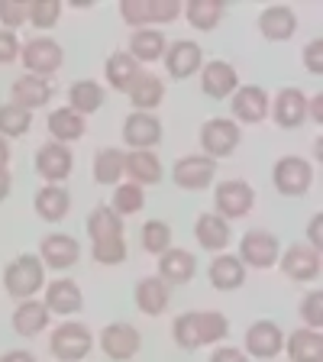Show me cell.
Returning <instances> with one entry per match:
<instances>
[{
	"instance_id": "cell-1",
	"label": "cell",
	"mask_w": 323,
	"mask_h": 362,
	"mask_svg": "<svg viewBox=\"0 0 323 362\" xmlns=\"http://www.w3.org/2000/svg\"><path fill=\"white\" fill-rule=\"evenodd\" d=\"M88 236L94 243V262L117 265L127 259V240H123V217L110 207H94L88 217Z\"/></svg>"
},
{
	"instance_id": "cell-2",
	"label": "cell",
	"mask_w": 323,
	"mask_h": 362,
	"mask_svg": "<svg viewBox=\"0 0 323 362\" xmlns=\"http://www.w3.org/2000/svg\"><path fill=\"white\" fill-rule=\"evenodd\" d=\"M175 343L181 349H201L220 343L230 333V320H226L220 310H191V314H181L172 327Z\"/></svg>"
},
{
	"instance_id": "cell-3",
	"label": "cell",
	"mask_w": 323,
	"mask_h": 362,
	"mask_svg": "<svg viewBox=\"0 0 323 362\" xmlns=\"http://www.w3.org/2000/svg\"><path fill=\"white\" fill-rule=\"evenodd\" d=\"M45 285V265L39 256H33V252H23L20 259H13V262L7 265V272H4V288H7L13 298H20V301H30L36 291H42Z\"/></svg>"
},
{
	"instance_id": "cell-4",
	"label": "cell",
	"mask_w": 323,
	"mask_h": 362,
	"mask_svg": "<svg viewBox=\"0 0 323 362\" xmlns=\"http://www.w3.org/2000/svg\"><path fill=\"white\" fill-rule=\"evenodd\" d=\"M120 16L133 30H152L158 23H175L181 16L178 0H123Z\"/></svg>"
},
{
	"instance_id": "cell-5",
	"label": "cell",
	"mask_w": 323,
	"mask_h": 362,
	"mask_svg": "<svg viewBox=\"0 0 323 362\" xmlns=\"http://www.w3.org/2000/svg\"><path fill=\"white\" fill-rule=\"evenodd\" d=\"M49 349H52V356L59 362H81L94 349V333L84 324H78V320H65V324H59L52 330Z\"/></svg>"
},
{
	"instance_id": "cell-6",
	"label": "cell",
	"mask_w": 323,
	"mask_h": 362,
	"mask_svg": "<svg viewBox=\"0 0 323 362\" xmlns=\"http://www.w3.org/2000/svg\"><path fill=\"white\" fill-rule=\"evenodd\" d=\"M271 181H275V188L278 194L285 197H301L310 191V181H314V168H310L307 158L301 156H285L275 162L271 168Z\"/></svg>"
},
{
	"instance_id": "cell-7",
	"label": "cell",
	"mask_w": 323,
	"mask_h": 362,
	"mask_svg": "<svg viewBox=\"0 0 323 362\" xmlns=\"http://www.w3.org/2000/svg\"><path fill=\"white\" fill-rule=\"evenodd\" d=\"M20 59L26 65L30 75H39V78H49L55 75L65 62V52H61V45L49 36H39V39H30V42L20 49Z\"/></svg>"
},
{
	"instance_id": "cell-8",
	"label": "cell",
	"mask_w": 323,
	"mask_h": 362,
	"mask_svg": "<svg viewBox=\"0 0 323 362\" xmlns=\"http://www.w3.org/2000/svg\"><path fill=\"white\" fill-rule=\"evenodd\" d=\"M242 133H240V123L236 120H226V117H213L201 127V146H204V156H211L213 162L230 152H236L240 146Z\"/></svg>"
},
{
	"instance_id": "cell-9",
	"label": "cell",
	"mask_w": 323,
	"mask_h": 362,
	"mask_svg": "<svg viewBox=\"0 0 323 362\" xmlns=\"http://www.w3.org/2000/svg\"><path fill=\"white\" fill-rule=\"evenodd\" d=\"M213 204H217V217H223L226 223H230V220H240L252 211L256 191L240 178L223 181V185H217V191H213Z\"/></svg>"
},
{
	"instance_id": "cell-10",
	"label": "cell",
	"mask_w": 323,
	"mask_h": 362,
	"mask_svg": "<svg viewBox=\"0 0 323 362\" xmlns=\"http://www.w3.org/2000/svg\"><path fill=\"white\" fill-rule=\"evenodd\" d=\"M139 346H143V337H139V330H136L133 324L117 320V324H107L104 330H100V349H104V356H110L113 362L133 359V356L139 353Z\"/></svg>"
},
{
	"instance_id": "cell-11",
	"label": "cell",
	"mask_w": 323,
	"mask_h": 362,
	"mask_svg": "<svg viewBox=\"0 0 323 362\" xmlns=\"http://www.w3.org/2000/svg\"><path fill=\"white\" fill-rule=\"evenodd\" d=\"M217 175V162L211 156H184L175 162L172 178L184 191H204Z\"/></svg>"
},
{
	"instance_id": "cell-12",
	"label": "cell",
	"mask_w": 323,
	"mask_h": 362,
	"mask_svg": "<svg viewBox=\"0 0 323 362\" xmlns=\"http://www.w3.org/2000/svg\"><path fill=\"white\" fill-rule=\"evenodd\" d=\"M240 262L252 269H271L278 262V240L269 230H249L240 240Z\"/></svg>"
},
{
	"instance_id": "cell-13",
	"label": "cell",
	"mask_w": 323,
	"mask_h": 362,
	"mask_svg": "<svg viewBox=\"0 0 323 362\" xmlns=\"http://www.w3.org/2000/svg\"><path fill=\"white\" fill-rule=\"evenodd\" d=\"M165 71L175 78V81H184V78L197 75L204 65V49L191 39H178V42L165 45Z\"/></svg>"
},
{
	"instance_id": "cell-14",
	"label": "cell",
	"mask_w": 323,
	"mask_h": 362,
	"mask_svg": "<svg viewBox=\"0 0 323 362\" xmlns=\"http://www.w3.org/2000/svg\"><path fill=\"white\" fill-rule=\"evenodd\" d=\"M281 349H285V333H281L278 324L256 320V324L246 330V349H242V353L252 356V359H275Z\"/></svg>"
},
{
	"instance_id": "cell-15",
	"label": "cell",
	"mask_w": 323,
	"mask_h": 362,
	"mask_svg": "<svg viewBox=\"0 0 323 362\" xmlns=\"http://www.w3.org/2000/svg\"><path fill=\"white\" fill-rule=\"evenodd\" d=\"M281 272L291 281H314L320 275V249L307 243H294L281 252Z\"/></svg>"
},
{
	"instance_id": "cell-16",
	"label": "cell",
	"mask_w": 323,
	"mask_h": 362,
	"mask_svg": "<svg viewBox=\"0 0 323 362\" xmlns=\"http://www.w3.org/2000/svg\"><path fill=\"white\" fill-rule=\"evenodd\" d=\"M197 272V259L191 249H165L162 256H158V279L165 281L168 288H178V285H188L194 279Z\"/></svg>"
},
{
	"instance_id": "cell-17",
	"label": "cell",
	"mask_w": 323,
	"mask_h": 362,
	"mask_svg": "<svg viewBox=\"0 0 323 362\" xmlns=\"http://www.w3.org/2000/svg\"><path fill=\"white\" fill-rule=\"evenodd\" d=\"M71 168H75V156H71V149H68V146H61V143L39 146V152H36V172L42 175L49 185L65 181L68 175H71Z\"/></svg>"
},
{
	"instance_id": "cell-18",
	"label": "cell",
	"mask_w": 323,
	"mask_h": 362,
	"mask_svg": "<svg viewBox=\"0 0 323 362\" xmlns=\"http://www.w3.org/2000/svg\"><path fill=\"white\" fill-rule=\"evenodd\" d=\"M123 139L129 149H155L162 143V123L155 113H129L123 120Z\"/></svg>"
},
{
	"instance_id": "cell-19",
	"label": "cell",
	"mask_w": 323,
	"mask_h": 362,
	"mask_svg": "<svg viewBox=\"0 0 323 362\" xmlns=\"http://www.w3.org/2000/svg\"><path fill=\"white\" fill-rule=\"evenodd\" d=\"M240 88V75L230 62H207L201 68V90L207 98L213 100H223V98H233V90Z\"/></svg>"
},
{
	"instance_id": "cell-20",
	"label": "cell",
	"mask_w": 323,
	"mask_h": 362,
	"mask_svg": "<svg viewBox=\"0 0 323 362\" xmlns=\"http://www.w3.org/2000/svg\"><path fill=\"white\" fill-rule=\"evenodd\" d=\"M269 117V94L259 84H240L233 90V120L262 123Z\"/></svg>"
},
{
	"instance_id": "cell-21",
	"label": "cell",
	"mask_w": 323,
	"mask_h": 362,
	"mask_svg": "<svg viewBox=\"0 0 323 362\" xmlns=\"http://www.w3.org/2000/svg\"><path fill=\"white\" fill-rule=\"evenodd\" d=\"M78 256H81V246H78L75 236H68V233H49L42 240V246H39L42 265H49V269H55V272L71 269V265L78 262Z\"/></svg>"
},
{
	"instance_id": "cell-22",
	"label": "cell",
	"mask_w": 323,
	"mask_h": 362,
	"mask_svg": "<svg viewBox=\"0 0 323 362\" xmlns=\"http://www.w3.org/2000/svg\"><path fill=\"white\" fill-rule=\"evenodd\" d=\"M259 33H262L269 42H288V39L298 33V13L285 4H275V7H265L259 13Z\"/></svg>"
},
{
	"instance_id": "cell-23",
	"label": "cell",
	"mask_w": 323,
	"mask_h": 362,
	"mask_svg": "<svg viewBox=\"0 0 323 362\" xmlns=\"http://www.w3.org/2000/svg\"><path fill=\"white\" fill-rule=\"evenodd\" d=\"M269 113L275 117V123L285 129L301 127V123L307 120V98H304V90H298V88L278 90L275 104H269Z\"/></svg>"
},
{
	"instance_id": "cell-24",
	"label": "cell",
	"mask_w": 323,
	"mask_h": 362,
	"mask_svg": "<svg viewBox=\"0 0 323 362\" xmlns=\"http://www.w3.org/2000/svg\"><path fill=\"white\" fill-rule=\"evenodd\" d=\"M10 98H13L10 104H16V107L33 113L36 107H45L52 100V84L39 75H23L10 84Z\"/></svg>"
},
{
	"instance_id": "cell-25",
	"label": "cell",
	"mask_w": 323,
	"mask_h": 362,
	"mask_svg": "<svg viewBox=\"0 0 323 362\" xmlns=\"http://www.w3.org/2000/svg\"><path fill=\"white\" fill-rule=\"evenodd\" d=\"M123 172L133 178V185H158L162 181V162L152 149H129L123 152Z\"/></svg>"
},
{
	"instance_id": "cell-26",
	"label": "cell",
	"mask_w": 323,
	"mask_h": 362,
	"mask_svg": "<svg viewBox=\"0 0 323 362\" xmlns=\"http://www.w3.org/2000/svg\"><path fill=\"white\" fill-rule=\"evenodd\" d=\"M133 298H136V308L143 310V314L158 317V314H165L168 301H172V288L158 279V275H149V279L136 281V294H133Z\"/></svg>"
},
{
	"instance_id": "cell-27",
	"label": "cell",
	"mask_w": 323,
	"mask_h": 362,
	"mask_svg": "<svg viewBox=\"0 0 323 362\" xmlns=\"http://www.w3.org/2000/svg\"><path fill=\"white\" fill-rule=\"evenodd\" d=\"M207 279L217 291H236V288L246 281V265L240 262V256H230V252H217L207 269Z\"/></svg>"
},
{
	"instance_id": "cell-28",
	"label": "cell",
	"mask_w": 323,
	"mask_h": 362,
	"mask_svg": "<svg viewBox=\"0 0 323 362\" xmlns=\"http://www.w3.org/2000/svg\"><path fill=\"white\" fill-rule=\"evenodd\" d=\"M42 304L49 308V314H78L84 304V294L71 279H55L52 285H45Z\"/></svg>"
},
{
	"instance_id": "cell-29",
	"label": "cell",
	"mask_w": 323,
	"mask_h": 362,
	"mask_svg": "<svg viewBox=\"0 0 323 362\" xmlns=\"http://www.w3.org/2000/svg\"><path fill=\"white\" fill-rule=\"evenodd\" d=\"M194 240L201 243V249H207V252H223V249L230 246V240H233V233H230V223H226L223 217H217V214H201L194 223Z\"/></svg>"
},
{
	"instance_id": "cell-30",
	"label": "cell",
	"mask_w": 323,
	"mask_h": 362,
	"mask_svg": "<svg viewBox=\"0 0 323 362\" xmlns=\"http://www.w3.org/2000/svg\"><path fill=\"white\" fill-rule=\"evenodd\" d=\"M285 349L291 362H323V337L320 330L301 327L291 337H285Z\"/></svg>"
},
{
	"instance_id": "cell-31",
	"label": "cell",
	"mask_w": 323,
	"mask_h": 362,
	"mask_svg": "<svg viewBox=\"0 0 323 362\" xmlns=\"http://www.w3.org/2000/svg\"><path fill=\"white\" fill-rule=\"evenodd\" d=\"M49 133H52V143L68 146V143H78L88 133V123L71 107H59V110L49 113Z\"/></svg>"
},
{
	"instance_id": "cell-32",
	"label": "cell",
	"mask_w": 323,
	"mask_h": 362,
	"mask_svg": "<svg viewBox=\"0 0 323 362\" xmlns=\"http://www.w3.org/2000/svg\"><path fill=\"white\" fill-rule=\"evenodd\" d=\"M127 94H129V100H133L136 113H152V107H158L162 100H165V81L155 78V75H149V71H143Z\"/></svg>"
},
{
	"instance_id": "cell-33",
	"label": "cell",
	"mask_w": 323,
	"mask_h": 362,
	"mask_svg": "<svg viewBox=\"0 0 323 362\" xmlns=\"http://www.w3.org/2000/svg\"><path fill=\"white\" fill-rule=\"evenodd\" d=\"M33 204H36V214L42 220L59 223L68 214V207H71V194H68V188H61V185H45V188L36 191V201Z\"/></svg>"
},
{
	"instance_id": "cell-34",
	"label": "cell",
	"mask_w": 323,
	"mask_h": 362,
	"mask_svg": "<svg viewBox=\"0 0 323 362\" xmlns=\"http://www.w3.org/2000/svg\"><path fill=\"white\" fill-rule=\"evenodd\" d=\"M49 308H45L42 301H23L20 308L13 310V330L20 333V337H39V333L49 327Z\"/></svg>"
},
{
	"instance_id": "cell-35",
	"label": "cell",
	"mask_w": 323,
	"mask_h": 362,
	"mask_svg": "<svg viewBox=\"0 0 323 362\" xmlns=\"http://www.w3.org/2000/svg\"><path fill=\"white\" fill-rule=\"evenodd\" d=\"M104 75H107V81H110L113 90H129L136 78L143 75V68H139V62H136L129 52H113L110 59H107Z\"/></svg>"
},
{
	"instance_id": "cell-36",
	"label": "cell",
	"mask_w": 323,
	"mask_h": 362,
	"mask_svg": "<svg viewBox=\"0 0 323 362\" xmlns=\"http://www.w3.org/2000/svg\"><path fill=\"white\" fill-rule=\"evenodd\" d=\"M129 55L139 65L143 62H158L165 55V36H162V30H133V36H129Z\"/></svg>"
},
{
	"instance_id": "cell-37",
	"label": "cell",
	"mask_w": 323,
	"mask_h": 362,
	"mask_svg": "<svg viewBox=\"0 0 323 362\" xmlns=\"http://www.w3.org/2000/svg\"><path fill=\"white\" fill-rule=\"evenodd\" d=\"M68 107L81 117L88 113H98L104 107V88L98 81H75L71 90H68Z\"/></svg>"
},
{
	"instance_id": "cell-38",
	"label": "cell",
	"mask_w": 323,
	"mask_h": 362,
	"mask_svg": "<svg viewBox=\"0 0 323 362\" xmlns=\"http://www.w3.org/2000/svg\"><path fill=\"white\" fill-rule=\"evenodd\" d=\"M184 16H188V23L194 30L211 33V30H217V23L223 20V0H188Z\"/></svg>"
},
{
	"instance_id": "cell-39",
	"label": "cell",
	"mask_w": 323,
	"mask_h": 362,
	"mask_svg": "<svg viewBox=\"0 0 323 362\" xmlns=\"http://www.w3.org/2000/svg\"><path fill=\"white\" fill-rule=\"evenodd\" d=\"M120 178H123V149L107 146V149H100L94 156V181L98 185H117Z\"/></svg>"
},
{
	"instance_id": "cell-40",
	"label": "cell",
	"mask_w": 323,
	"mask_h": 362,
	"mask_svg": "<svg viewBox=\"0 0 323 362\" xmlns=\"http://www.w3.org/2000/svg\"><path fill=\"white\" fill-rule=\"evenodd\" d=\"M143 204H146V191L129 181V185H117L110 211L117 214V217H133V214L143 211Z\"/></svg>"
},
{
	"instance_id": "cell-41",
	"label": "cell",
	"mask_w": 323,
	"mask_h": 362,
	"mask_svg": "<svg viewBox=\"0 0 323 362\" xmlns=\"http://www.w3.org/2000/svg\"><path fill=\"white\" fill-rule=\"evenodd\" d=\"M33 127V113L23 110L16 104H4L0 107V136L10 139V136H26Z\"/></svg>"
},
{
	"instance_id": "cell-42",
	"label": "cell",
	"mask_w": 323,
	"mask_h": 362,
	"mask_svg": "<svg viewBox=\"0 0 323 362\" xmlns=\"http://www.w3.org/2000/svg\"><path fill=\"white\" fill-rule=\"evenodd\" d=\"M143 249L149 256H162L172 249V226L165 220H146L143 223Z\"/></svg>"
},
{
	"instance_id": "cell-43",
	"label": "cell",
	"mask_w": 323,
	"mask_h": 362,
	"mask_svg": "<svg viewBox=\"0 0 323 362\" xmlns=\"http://www.w3.org/2000/svg\"><path fill=\"white\" fill-rule=\"evenodd\" d=\"M61 16L59 0H30V23L36 30H52Z\"/></svg>"
},
{
	"instance_id": "cell-44",
	"label": "cell",
	"mask_w": 323,
	"mask_h": 362,
	"mask_svg": "<svg viewBox=\"0 0 323 362\" xmlns=\"http://www.w3.org/2000/svg\"><path fill=\"white\" fill-rule=\"evenodd\" d=\"M0 23L10 33L20 30L23 23H30V4H23V0H0Z\"/></svg>"
},
{
	"instance_id": "cell-45",
	"label": "cell",
	"mask_w": 323,
	"mask_h": 362,
	"mask_svg": "<svg viewBox=\"0 0 323 362\" xmlns=\"http://www.w3.org/2000/svg\"><path fill=\"white\" fill-rule=\"evenodd\" d=\"M301 317H304V324L310 327V330H320L323 324V294L317 291H307L304 294V301H301Z\"/></svg>"
},
{
	"instance_id": "cell-46",
	"label": "cell",
	"mask_w": 323,
	"mask_h": 362,
	"mask_svg": "<svg viewBox=\"0 0 323 362\" xmlns=\"http://www.w3.org/2000/svg\"><path fill=\"white\" fill-rule=\"evenodd\" d=\"M16 59H20V39H16V33L0 30V65H10Z\"/></svg>"
},
{
	"instance_id": "cell-47",
	"label": "cell",
	"mask_w": 323,
	"mask_h": 362,
	"mask_svg": "<svg viewBox=\"0 0 323 362\" xmlns=\"http://www.w3.org/2000/svg\"><path fill=\"white\" fill-rule=\"evenodd\" d=\"M304 68L310 75H323V42L320 39H310L307 49H304Z\"/></svg>"
},
{
	"instance_id": "cell-48",
	"label": "cell",
	"mask_w": 323,
	"mask_h": 362,
	"mask_svg": "<svg viewBox=\"0 0 323 362\" xmlns=\"http://www.w3.org/2000/svg\"><path fill=\"white\" fill-rule=\"evenodd\" d=\"M211 362H249V356L236 346H220V349H213Z\"/></svg>"
},
{
	"instance_id": "cell-49",
	"label": "cell",
	"mask_w": 323,
	"mask_h": 362,
	"mask_svg": "<svg viewBox=\"0 0 323 362\" xmlns=\"http://www.w3.org/2000/svg\"><path fill=\"white\" fill-rule=\"evenodd\" d=\"M0 362H36V356L30 349H10V353L0 356Z\"/></svg>"
},
{
	"instance_id": "cell-50",
	"label": "cell",
	"mask_w": 323,
	"mask_h": 362,
	"mask_svg": "<svg viewBox=\"0 0 323 362\" xmlns=\"http://www.w3.org/2000/svg\"><path fill=\"white\" fill-rule=\"evenodd\" d=\"M307 117L314 123H323V98L317 94V98H307Z\"/></svg>"
},
{
	"instance_id": "cell-51",
	"label": "cell",
	"mask_w": 323,
	"mask_h": 362,
	"mask_svg": "<svg viewBox=\"0 0 323 362\" xmlns=\"http://www.w3.org/2000/svg\"><path fill=\"white\" fill-rule=\"evenodd\" d=\"M307 246L320 249V217H310V226H307Z\"/></svg>"
},
{
	"instance_id": "cell-52",
	"label": "cell",
	"mask_w": 323,
	"mask_h": 362,
	"mask_svg": "<svg viewBox=\"0 0 323 362\" xmlns=\"http://www.w3.org/2000/svg\"><path fill=\"white\" fill-rule=\"evenodd\" d=\"M10 188H13V178H10L7 168H0V201H7Z\"/></svg>"
},
{
	"instance_id": "cell-53",
	"label": "cell",
	"mask_w": 323,
	"mask_h": 362,
	"mask_svg": "<svg viewBox=\"0 0 323 362\" xmlns=\"http://www.w3.org/2000/svg\"><path fill=\"white\" fill-rule=\"evenodd\" d=\"M10 165V143L0 136V168H7Z\"/></svg>"
}]
</instances>
